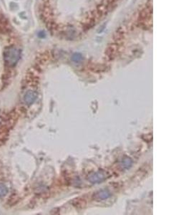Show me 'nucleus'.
Masks as SVG:
<instances>
[{
    "instance_id": "obj_1",
    "label": "nucleus",
    "mask_w": 191,
    "mask_h": 215,
    "mask_svg": "<svg viewBox=\"0 0 191 215\" xmlns=\"http://www.w3.org/2000/svg\"><path fill=\"white\" fill-rule=\"evenodd\" d=\"M21 57V52L15 47H9L6 49L4 53V59L7 65L14 67L18 63Z\"/></svg>"
},
{
    "instance_id": "obj_2",
    "label": "nucleus",
    "mask_w": 191,
    "mask_h": 215,
    "mask_svg": "<svg viewBox=\"0 0 191 215\" xmlns=\"http://www.w3.org/2000/svg\"><path fill=\"white\" fill-rule=\"evenodd\" d=\"M37 98V93L33 90H29L25 93L24 96V101L28 106H30L34 103Z\"/></svg>"
},
{
    "instance_id": "obj_3",
    "label": "nucleus",
    "mask_w": 191,
    "mask_h": 215,
    "mask_svg": "<svg viewBox=\"0 0 191 215\" xmlns=\"http://www.w3.org/2000/svg\"><path fill=\"white\" fill-rule=\"evenodd\" d=\"M106 179V174L104 172L102 171H99V172H96L94 174H92L90 177H89V181L92 184H95V183L101 182V181H104Z\"/></svg>"
},
{
    "instance_id": "obj_4",
    "label": "nucleus",
    "mask_w": 191,
    "mask_h": 215,
    "mask_svg": "<svg viewBox=\"0 0 191 215\" xmlns=\"http://www.w3.org/2000/svg\"><path fill=\"white\" fill-rule=\"evenodd\" d=\"M111 197V194H110V191L108 190H101L100 191H97V193L94 194L93 197H94L95 199H106L109 198V197Z\"/></svg>"
},
{
    "instance_id": "obj_5",
    "label": "nucleus",
    "mask_w": 191,
    "mask_h": 215,
    "mask_svg": "<svg viewBox=\"0 0 191 215\" xmlns=\"http://www.w3.org/2000/svg\"><path fill=\"white\" fill-rule=\"evenodd\" d=\"M132 163L133 162H132V160L130 159V158H125V159L123 160V162H122V164H121L122 168H130L132 165Z\"/></svg>"
},
{
    "instance_id": "obj_6",
    "label": "nucleus",
    "mask_w": 191,
    "mask_h": 215,
    "mask_svg": "<svg viewBox=\"0 0 191 215\" xmlns=\"http://www.w3.org/2000/svg\"><path fill=\"white\" fill-rule=\"evenodd\" d=\"M8 192L7 187L4 184H0V197H4Z\"/></svg>"
},
{
    "instance_id": "obj_7",
    "label": "nucleus",
    "mask_w": 191,
    "mask_h": 215,
    "mask_svg": "<svg viewBox=\"0 0 191 215\" xmlns=\"http://www.w3.org/2000/svg\"><path fill=\"white\" fill-rule=\"evenodd\" d=\"M72 60H74V62H79L82 60V56L81 55L79 54V53H76L73 55L72 57Z\"/></svg>"
}]
</instances>
